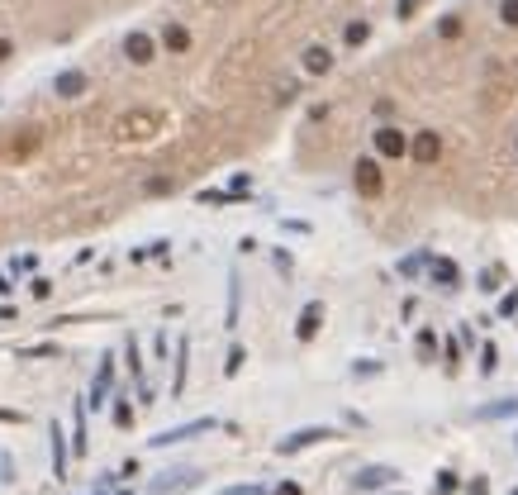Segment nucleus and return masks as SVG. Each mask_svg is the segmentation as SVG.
Instances as JSON below:
<instances>
[{
  "mask_svg": "<svg viewBox=\"0 0 518 495\" xmlns=\"http://www.w3.org/2000/svg\"><path fill=\"white\" fill-rule=\"evenodd\" d=\"M395 481H399L395 467H361L352 486H357V491H380V486H395Z\"/></svg>",
  "mask_w": 518,
  "mask_h": 495,
  "instance_id": "obj_1",
  "label": "nucleus"
},
{
  "mask_svg": "<svg viewBox=\"0 0 518 495\" xmlns=\"http://www.w3.org/2000/svg\"><path fill=\"white\" fill-rule=\"evenodd\" d=\"M204 429H214V419H195V424H181V429H167V433H158L153 443L167 447V443H181V438H195V433H204Z\"/></svg>",
  "mask_w": 518,
  "mask_h": 495,
  "instance_id": "obj_2",
  "label": "nucleus"
},
{
  "mask_svg": "<svg viewBox=\"0 0 518 495\" xmlns=\"http://www.w3.org/2000/svg\"><path fill=\"white\" fill-rule=\"evenodd\" d=\"M324 438H333V433L329 429H299V433H290V438H281V447H276V452H299V447L324 443Z\"/></svg>",
  "mask_w": 518,
  "mask_h": 495,
  "instance_id": "obj_3",
  "label": "nucleus"
},
{
  "mask_svg": "<svg viewBox=\"0 0 518 495\" xmlns=\"http://www.w3.org/2000/svg\"><path fill=\"white\" fill-rule=\"evenodd\" d=\"M319 320H324V305H319V300H309V305H304V315H299V329H295V334L304 338V343H309V338L319 334Z\"/></svg>",
  "mask_w": 518,
  "mask_h": 495,
  "instance_id": "obj_4",
  "label": "nucleus"
},
{
  "mask_svg": "<svg viewBox=\"0 0 518 495\" xmlns=\"http://www.w3.org/2000/svg\"><path fill=\"white\" fill-rule=\"evenodd\" d=\"M357 191H361V195H380V172H376V162H361V167H357Z\"/></svg>",
  "mask_w": 518,
  "mask_h": 495,
  "instance_id": "obj_5",
  "label": "nucleus"
},
{
  "mask_svg": "<svg viewBox=\"0 0 518 495\" xmlns=\"http://www.w3.org/2000/svg\"><path fill=\"white\" fill-rule=\"evenodd\" d=\"M433 281H442V286H456V281H461L452 257H438V262H433Z\"/></svg>",
  "mask_w": 518,
  "mask_h": 495,
  "instance_id": "obj_6",
  "label": "nucleus"
},
{
  "mask_svg": "<svg viewBox=\"0 0 518 495\" xmlns=\"http://www.w3.org/2000/svg\"><path fill=\"white\" fill-rule=\"evenodd\" d=\"M509 415H518V400H495L485 410H475V419H509Z\"/></svg>",
  "mask_w": 518,
  "mask_h": 495,
  "instance_id": "obj_7",
  "label": "nucleus"
},
{
  "mask_svg": "<svg viewBox=\"0 0 518 495\" xmlns=\"http://www.w3.org/2000/svg\"><path fill=\"white\" fill-rule=\"evenodd\" d=\"M433 352H438V334H433V329H419V357L433 362Z\"/></svg>",
  "mask_w": 518,
  "mask_h": 495,
  "instance_id": "obj_8",
  "label": "nucleus"
},
{
  "mask_svg": "<svg viewBox=\"0 0 518 495\" xmlns=\"http://www.w3.org/2000/svg\"><path fill=\"white\" fill-rule=\"evenodd\" d=\"M53 467H57V481H62L67 457H62V433H57V424H53Z\"/></svg>",
  "mask_w": 518,
  "mask_h": 495,
  "instance_id": "obj_9",
  "label": "nucleus"
},
{
  "mask_svg": "<svg viewBox=\"0 0 518 495\" xmlns=\"http://www.w3.org/2000/svg\"><path fill=\"white\" fill-rule=\"evenodd\" d=\"M376 143H380V153H404V138H399L395 129H385V134H380Z\"/></svg>",
  "mask_w": 518,
  "mask_h": 495,
  "instance_id": "obj_10",
  "label": "nucleus"
},
{
  "mask_svg": "<svg viewBox=\"0 0 518 495\" xmlns=\"http://www.w3.org/2000/svg\"><path fill=\"white\" fill-rule=\"evenodd\" d=\"M114 424H119V429H128V424H133V410H128L124 400H119V405H114Z\"/></svg>",
  "mask_w": 518,
  "mask_h": 495,
  "instance_id": "obj_11",
  "label": "nucleus"
},
{
  "mask_svg": "<svg viewBox=\"0 0 518 495\" xmlns=\"http://www.w3.org/2000/svg\"><path fill=\"white\" fill-rule=\"evenodd\" d=\"M480 371H485V376L495 371V343H485V348H480Z\"/></svg>",
  "mask_w": 518,
  "mask_h": 495,
  "instance_id": "obj_12",
  "label": "nucleus"
},
{
  "mask_svg": "<svg viewBox=\"0 0 518 495\" xmlns=\"http://www.w3.org/2000/svg\"><path fill=\"white\" fill-rule=\"evenodd\" d=\"M456 491V477L452 472H438V495H452Z\"/></svg>",
  "mask_w": 518,
  "mask_h": 495,
  "instance_id": "obj_13",
  "label": "nucleus"
},
{
  "mask_svg": "<svg viewBox=\"0 0 518 495\" xmlns=\"http://www.w3.org/2000/svg\"><path fill=\"white\" fill-rule=\"evenodd\" d=\"M514 310H518V290H509V295H504V300H500V315H504V320H509Z\"/></svg>",
  "mask_w": 518,
  "mask_h": 495,
  "instance_id": "obj_14",
  "label": "nucleus"
},
{
  "mask_svg": "<svg viewBox=\"0 0 518 495\" xmlns=\"http://www.w3.org/2000/svg\"><path fill=\"white\" fill-rule=\"evenodd\" d=\"M424 262H428V257L419 253V257H409V262H399V272H404V276H414V272H419V267H424Z\"/></svg>",
  "mask_w": 518,
  "mask_h": 495,
  "instance_id": "obj_15",
  "label": "nucleus"
},
{
  "mask_svg": "<svg viewBox=\"0 0 518 495\" xmlns=\"http://www.w3.org/2000/svg\"><path fill=\"white\" fill-rule=\"evenodd\" d=\"M72 447H77V452H86V424H81V410H77V443H72Z\"/></svg>",
  "mask_w": 518,
  "mask_h": 495,
  "instance_id": "obj_16",
  "label": "nucleus"
},
{
  "mask_svg": "<svg viewBox=\"0 0 518 495\" xmlns=\"http://www.w3.org/2000/svg\"><path fill=\"white\" fill-rule=\"evenodd\" d=\"M238 367H243V348H233V352H228V367H224V371H228V376H233Z\"/></svg>",
  "mask_w": 518,
  "mask_h": 495,
  "instance_id": "obj_17",
  "label": "nucleus"
},
{
  "mask_svg": "<svg viewBox=\"0 0 518 495\" xmlns=\"http://www.w3.org/2000/svg\"><path fill=\"white\" fill-rule=\"evenodd\" d=\"M504 19H509V24H518V0H509V5H504Z\"/></svg>",
  "mask_w": 518,
  "mask_h": 495,
  "instance_id": "obj_18",
  "label": "nucleus"
},
{
  "mask_svg": "<svg viewBox=\"0 0 518 495\" xmlns=\"http://www.w3.org/2000/svg\"><path fill=\"white\" fill-rule=\"evenodd\" d=\"M471 495H490V486H485V477H475V481H471Z\"/></svg>",
  "mask_w": 518,
  "mask_h": 495,
  "instance_id": "obj_19",
  "label": "nucleus"
},
{
  "mask_svg": "<svg viewBox=\"0 0 518 495\" xmlns=\"http://www.w3.org/2000/svg\"><path fill=\"white\" fill-rule=\"evenodd\" d=\"M224 495H262L257 486H233V491H224Z\"/></svg>",
  "mask_w": 518,
  "mask_h": 495,
  "instance_id": "obj_20",
  "label": "nucleus"
},
{
  "mask_svg": "<svg viewBox=\"0 0 518 495\" xmlns=\"http://www.w3.org/2000/svg\"><path fill=\"white\" fill-rule=\"evenodd\" d=\"M514 495H518V491H514Z\"/></svg>",
  "mask_w": 518,
  "mask_h": 495,
  "instance_id": "obj_21",
  "label": "nucleus"
}]
</instances>
